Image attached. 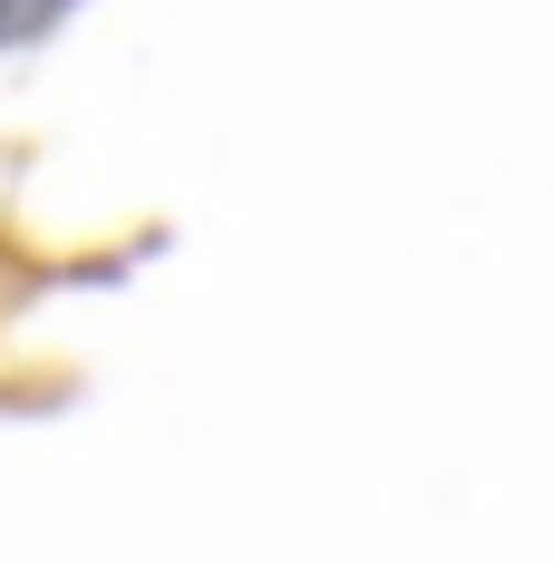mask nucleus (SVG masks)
Segmentation results:
<instances>
[{"mask_svg": "<svg viewBox=\"0 0 554 564\" xmlns=\"http://www.w3.org/2000/svg\"><path fill=\"white\" fill-rule=\"evenodd\" d=\"M78 0H0V50H40Z\"/></svg>", "mask_w": 554, "mask_h": 564, "instance_id": "nucleus-1", "label": "nucleus"}]
</instances>
